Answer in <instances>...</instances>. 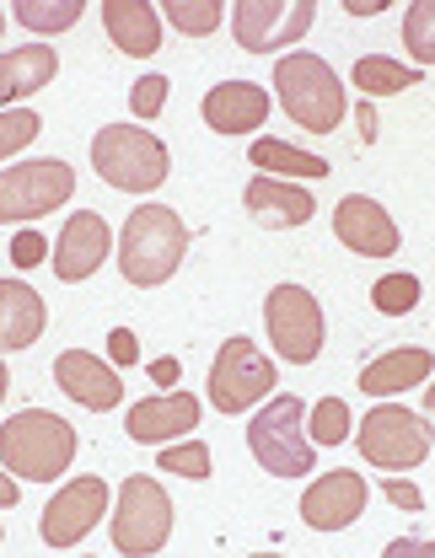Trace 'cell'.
Returning a JSON list of instances; mask_svg holds the SVG:
<instances>
[{"label": "cell", "instance_id": "6da1fadb", "mask_svg": "<svg viewBox=\"0 0 435 558\" xmlns=\"http://www.w3.org/2000/svg\"><path fill=\"white\" fill-rule=\"evenodd\" d=\"M75 457V429L49 409H22L0 424V468L11 478L55 484Z\"/></svg>", "mask_w": 435, "mask_h": 558}, {"label": "cell", "instance_id": "7a4b0ae2", "mask_svg": "<svg viewBox=\"0 0 435 558\" xmlns=\"http://www.w3.org/2000/svg\"><path fill=\"white\" fill-rule=\"evenodd\" d=\"M189 253V226L178 220V209L167 205H141L124 220V236H119V269L130 284H167L178 275Z\"/></svg>", "mask_w": 435, "mask_h": 558}, {"label": "cell", "instance_id": "3957f363", "mask_svg": "<svg viewBox=\"0 0 435 558\" xmlns=\"http://www.w3.org/2000/svg\"><path fill=\"white\" fill-rule=\"evenodd\" d=\"M92 167L102 183H113L119 194H150L167 183L172 172V156L167 145L141 130V124H102L92 140Z\"/></svg>", "mask_w": 435, "mask_h": 558}, {"label": "cell", "instance_id": "277c9868", "mask_svg": "<svg viewBox=\"0 0 435 558\" xmlns=\"http://www.w3.org/2000/svg\"><path fill=\"white\" fill-rule=\"evenodd\" d=\"M275 92H280V108L312 135H328L345 124V86H339L334 65L317 54H280Z\"/></svg>", "mask_w": 435, "mask_h": 558}, {"label": "cell", "instance_id": "5b68a950", "mask_svg": "<svg viewBox=\"0 0 435 558\" xmlns=\"http://www.w3.org/2000/svg\"><path fill=\"white\" fill-rule=\"evenodd\" d=\"M301 418H306V403L295 392H280L247 424V451L258 457V468H269V478H306L312 473V440H306Z\"/></svg>", "mask_w": 435, "mask_h": 558}, {"label": "cell", "instance_id": "8992f818", "mask_svg": "<svg viewBox=\"0 0 435 558\" xmlns=\"http://www.w3.org/2000/svg\"><path fill=\"white\" fill-rule=\"evenodd\" d=\"M361 457L371 468H387V473H409L431 457V418L409 414L403 403H376L371 414L361 418Z\"/></svg>", "mask_w": 435, "mask_h": 558}, {"label": "cell", "instance_id": "52a82bcc", "mask_svg": "<svg viewBox=\"0 0 435 558\" xmlns=\"http://www.w3.org/2000/svg\"><path fill=\"white\" fill-rule=\"evenodd\" d=\"M172 537V499L156 478H124L119 505H113V548L130 558H150L156 548H167Z\"/></svg>", "mask_w": 435, "mask_h": 558}, {"label": "cell", "instance_id": "ba28073f", "mask_svg": "<svg viewBox=\"0 0 435 558\" xmlns=\"http://www.w3.org/2000/svg\"><path fill=\"white\" fill-rule=\"evenodd\" d=\"M269 392H275V360L253 339H226L210 365V403L220 414H247Z\"/></svg>", "mask_w": 435, "mask_h": 558}, {"label": "cell", "instance_id": "9c48e42d", "mask_svg": "<svg viewBox=\"0 0 435 558\" xmlns=\"http://www.w3.org/2000/svg\"><path fill=\"white\" fill-rule=\"evenodd\" d=\"M264 323H269V344L286 354L290 365H312L323 354V306L312 290L301 284H275L264 301Z\"/></svg>", "mask_w": 435, "mask_h": 558}, {"label": "cell", "instance_id": "30bf717a", "mask_svg": "<svg viewBox=\"0 0 435 558\" xmlns=\"http://www.w3.org/2000/svg\"><path fill=\"white\" fill-rule=\"evenodd\" d=\"M75 194V172L65 161H22L0 172V220H38Z\"/></svg>", "mask_w": 435, "mask_h": 558}, {"label": "cell", "instance_id": "8fae6325", "mask_svg": "<svg viewBox=\"0 0 435 558\" xmlns=\"http://www.w3.org/2000/svg\"><path fill=\"white\" fill-rule=\"evenodd\" d=\"M312 16H317L312 0H237L231 33L247 54H269V49H290L312 27Z\"/></svg>", "mask_w": 435, "mask_h": 558}, {"label": "cell", "instance_id": "7c38bea8", "mask_svg": "<svg viewBox=\"0 0 435 558\" xmlns=\"http://www.w3.org/2000/svg\"><path fill=\"white\" fill-rule=\"evenodd\" d=\"M108 515V484L92 473V478H75L65 484L49 505H44V521H38V537L49 543V548H75L97 521Z\"/></svg>", "mask_w": 435, "mask_h": 558}, {"label": "cell", "instance_id": "4fadbf2b", "mask_svg": "<svg viewBox=\"0 0 435 558\" xmlns=\"http://www.w3.org/2000/svg\"><path fill=\"white\" fill-rule=\"evenodd\" d=\"M365 510V478H355V468H334L323 478H312V488L301 494V515L317 532H345L350 521H361Z\"/></svg>", "mask_w": 435, "mask_h": 558}, {"label": "cell", "instance_id": "5bb4252c", "mask_svg": "<svg viewBox=\"0 0 435 558\" xmlns=\"http://www.w3.org/2000/svg\"><path fill=\"white\" fill-rule=\"evenodd\" d=\"M108 247H113L108 220H102L97 209H75L71 220H65V231H60V242H55V275L65 279V284L92 279L97 264L108 258Z\"/></svg>", "mask_w": 435, "mask_h": 558}, {"label": "cell", "instance_id": "9a60e30c", "mask_svg": "<svg viewBox=\"0 0 435 558\" xmlns=\"http://www.w3.org/2000/svg\"><path fill=\"white\" fill-rule=\"evenodd\" d=\"M334 236L350 253H361V258H392L398 253V220L376 199H365V194L339 199V209H334Z\"/></svg>", "mask_w": 435, "mask_h": 558}, {"label": "cell", "instance_id": "2e32d148", "mask_svg": "<svg viewBox=\"0 0 435 558\" xmlns=\"http://www.w3.org/2000/svg\"><path fill=\"white\" fill-rule=\"evenodd\" d=\"M55 381L71 392L81 409H92V414H108V409H119V398H124L119 371L102 365V360L86 354V349H65V354L55 360Z\"/></svg>", "mask_w": 435, "mask_h": 558}, {"label": "cell", "instance_id": "e0dca14e", "mask_svg": "<svg viewBox=\"0 0 435 558\" xmlns=\"http://www.w3.org/2000/svg\"><path fill=\"white\" fill-rule=\"evenodd\" d=\"M269 119V92L258 81H220L205 92V124L216 135H253Z\"/></svg>", "mask_w": 435, "mask_h": 558}, {"label": "cell", "instance_id": "ac0fdd59", "mask_svg": "<svg viewBox=\"0 0 435 558\" xmlns=\"http://www.w3.org/2000/svg\"><path fill=\"white\" fill-rule=\"evenodd\" d=\"M194 424H200V398H189V392L145 398V403H135L130 418H124V429H130L135 446H161V440H172V435H189Z\"/></svg>", "mask_w": 435, "mask_h": 558}, {"label": "cell", "instance_id": "d6986e66", "mask_svg": "<svg viewBox=\"0 0 435 558\" xmlns=\"http://www.w3.org/2000/svg\"><path fill=\"white\" fill-rule=\"evenodd\" d=\"M49 312H44V295L22 279H0V354H16V349L38 344Z\"/></svg>", "mask_w": 435, "mask_h": 558}, {"label": "cell", "instance_id": "ffe728a7", "mask_svg": "<svg viewBox=\"0 0 435 558\" xmlns=\"http://www.w3.org/2000/svg\"><path fill=\"white\" fill-rule=\"evenodd\" d=\"M102 27H108V38L119 44V54H156L161 49V16H156V5H145V0H102Z\"/></svg>", "mask_w": 435, "mask_h": 558}, {"label": "cell", "instance_id": "44dd1931", "mask_svg": "<svg viewBox=\"0 0 435 558\" xmlns=\"http://www.w3.org/2000/svg\"><path fill=\"white\" fill-rule=\"evenodd\" d=\"M242 205L253 209L264 226L286 231V226H306L312 220V189L286 183V178H253L247 194H242Z\"/></svg>", "mask_w": 435, "mask_h": 558}, {"label": "cell", "instance_id": "7402d4cb", "mask_svg": "<svg viewBox=\"0 0 435 558\" xmlns=\"http://www.w3.org/2000/svg\"><path fill=\"white\" fill-rule=\"evenodd\" d=\"M431 371H435L431 349H392V354L371 360V365L361 371V392H371V398L414 392L420 381H431Z\"/></svg>", "mask_w": 435, "mask_h": 558}, {"label": "cell", "instance_id": "603a6c76", "mask_svg": "<svg viewBox=\"0 0 435 558\" xmlns=\"http://www.w3.org/2000/svg\"><path fill=\"white\" fill-rule=\"evenodd\" d=\"M60 54L49 44H27V49H11L0 54V102H16V97H33L55 81Z\"/></svg>", "mask_w": 435, "mask_h": 558}, {"label": "cell", "instance_id": "cb8c5ba5", "mask_svg": "<svg viewBox=\"0 0 435 558\" xmlns=\"http://www.w3.org/2000/svg\"><path fill=\"white\" fill-rule=\"evenodd\" d=\"M247 156H253V167H258V172H269V178H312V183H317V178H328V161H323V156H312V150H295V145H290V140H253V150H247Z\"/></svg>", "mask_w": 435, "mask_h": 558}, {"label": "cell", "instance_id": "d4e9b609", "mask_svg": "<svg viewBox=\"0 0 435 558\" xmlns=\"http://www.w3.org/2000/svg\"><path fill=\"white\" fill-rule=\"evenodd\" d=\"M414 81H420L414 65H398V60H382V54L355 60V92H365V97H398V92H409Z\"/></svg>", "mask_w": 435, "mask_h": 558}, {"label": "cell", "instance_id": "484cf974", "mask_svg": "<svg viewBox=\"0 0 435 558\" xmlns=\"http://www.w3.org/2000/svg\"><path fill=\"white\" fill-rule=\"evenodd\" d=\"M86 0H16V22L33 33H65L81 22Z\"/></svg>", "mask_w": 435, "mask_h": 558}, {"label": "cell", "instance_id": "4316f807", "mask_svg": "<svg viewBox=\"0 0 435 558\" xmlns=\"http://www.w3.org/2000/svg\"><path fill=\"white\" fill-rule=\"evenodd\" d=\"M403 44L414 54V70L435 65V0H414L403 11Z\"/></svg>", "mask_w": 435, "mask_h": 558}, {"label": "cell", "instance_id": "83f0119b", "mask_svg": "<svg viewBox=\"0 0 435 558\" xmlns=\"http://www.w3.org/2000/svg\"><path fill=\"white\" fill-rule=\"evenodd\" d=\"M167 5V22L183 33V38H205V33H216L220 27V0H161Z\"/></svg>", "mask_w": 435, "mask_h": 558}, {"label": "cell", "instance_id": "f1b7e54d", "mask_svg": "<svg viewBox=\"0 0 435 558\" xmlns=\"http://www.w3.org/2000/svg\"><path fill=\"white\" fill-rule=\"evenodd\" d=\"M371 306L387 312V317H409L420 306V279L414 275H382L371 284Z\"/></svg>", "mask_w": 435, "mask_h": 558}, {"label": "cell", "instance_id": "f546056e", "mask_svg": "<svg viewBox=\"0 0 435 558\" xmlns=\"http://www.w3.org/2000/svg\"><path fill=\"white\" fill-rule=\"evenodd\" d=\"M312 446H345L350 440V409H345V398H323L317 409H312Z\"/></svg>", "mask_w": 435, "mask_h": 558}, {"label": "cell", "instance_id": "4dcf8cb0", "mask_svg": "<svg viewBox=\"0 0 435 558\" xmlns=\"http://www.w3.org/2000/svg\"><path fill=\"white\" fill-rule=\"evenodd\" d=\"M161 473H178V478H210V446L205 440H183V446H167L161 451Z\"/></svg>", "mask_w": 435, "mask_h": 558}, {"label": "cell", "instance_id": "1f68e13d", "mask_svg": "<svg viewBox=\"0 0 435 558\" xmlns=\"http://www.w3.org/2000/svg\"><path fill=\"white\" fill-rule=\"evenodd\" d=\"M38 130H44V119H38L33 108H5V113H0V161H5L11 150L33 145Z\"/></svg>", "mask_w": 435, "mask_h": 558}, {"label": "cell", "instance_id": "d6a6232c", "mask_svg": "<svg viewBox=\"0 0 435 558\" xmlns=\"http://www.w3.org/2000/svg\"><path fill=\"white\" fill-rule=\"evenodd\" d=\"M130 108H135V119H156L167 108V75H141L130 86Z\"/></svg>", "mask_w": 435, "mask_h": 558}, {"label": "cell", "instance_id": "836d02e7", "mask_svg": "<svg viewBox=\"0 0 435 558\" xmlns=\"http://www.w3.org/2000/svg\"><path fill=\"white\" fill-rule=\"evenodd\" d=\"M44 258H49L44 231H16V236H11V264H16V269H38Z\"/></svg>", "mask_w": 435, "mask_h": 558}, {"label": "cell", "instance_id": "e575fe53", "mask_svg": "<svg viewBox=\"0 0 435 558\" xmlns=\"http://www.w3.org/2000/svg\"><path fill=\"white\" fill-rule=\"evenodd\" d=\"M382 494H387L392 505H403V510H420V505H425V494L409 484V478H382Z\"/></svg>", "mask_w": 435, "mask_h": 558}, {"label": "cell", "instance_id": "d590c367", "mask_svg": "<svg viewBox=\"0 0 435 558\" xmlns=\"http://www.w3.org/2000/svg\"><path fill=\"white\" fill-rule=\"evenodd\" d=\"M108 354H113L119 365H135V360H141V344H135V333H130V328H113V333H108Z\"/></svg>", "mask_w": 435, "mask_h": 558}, {"label": "cell", "instance_id": "8d00e7d4", "mask_svg": "<svg viewBox=\"0 0 435 558\" xmlns=\"http://www.w3.org/2000/svg\"><path fill=\"white\" fill-rule=\"evenodd\" d=\"M382 558H435V543H425V537H398V543L382 548Z\"/></svg>", "mask_w": 435, "mask_h": 558}, {"label": "cell", "instance_id": "74e56055", "mask_svg": "<svg viewBox=\"0 0 435 558\" xmlns=\"http://www.w3.org/2000/svg\"><path fill=\"white\" fill-rule=\"evenodd\" d=\"M150 381L156 387H172L178 381V360H150Z\"/></svg>", "mask_w": 435, "mask_h": 558}, {"label": "cell", "instance_id": "f35d334b", "mask_svg": "<svg viewBox=\"0 0 435 558\" xmlns=\"http://www.w3.org/2000/svg\"><path fill=\"white\" fill-rule=\"evenodd\" d=\"M16 499H22V488H16V478L0 468V505H11V510H16Z\"/></svg>", "mask_w": 435, "mask_h": 558}, {"label": "cell", "instance_id": "ab89813d", "mask_svg": "<svg viewBox=\"0 0 435 558\" xmlns=\"http://www.w3.org/2000/svg\"><path fill=\"white\" fill-rule=\"evenodd\" d=\"M382 5H387V0H345V11H350V16H376Z\"/></svg>", "mask_w": 435, "mask_h": 558}, {"label": "cell", "instance_id": "60d3db41", "mask_svg": "<svg viewBox=\"0 0 435 558\" xmlns=\"http://www.w3.org/2000/svg\"><path fill=\"white\" fill-rule=\"evenodd\" d=\"M355 119H361V140H376V113H371V102H361Z\"/></svg>", "mask_w": 435, "mask_h": 558}, {"label": "cell", "instance_id": "b9f144b4", "mask_svg": "<svg viewBox=\"0 0 435 558\" xmlns=\"http://www.w3.org/2000/svg\"><path fill=\"white\" fill-rule=\"evenodd\" d=\"M425 414H431V429H435V381H431V392H425Z\"/></svg>", "mask_w": 435, "mask_h": 558}, {"label": "cell", "instance_id": "7bdbcfd3", "mask_svg": "<svg viewBox=\"0 0 435 558\" xmlns=\"http://www.w3.org/2000/svg\"><path fill=\"white\" fill-rule=\"evenodd\" d=\"M0 403H5V354H0Z\"/></svg>", "mask_w": 435, "mask_h": 558}, {"label": "cell", "instance_id": "ee69618b", "mask_svg": "<svg viewBox=\"0 0 435 558\" xmlns=\"http://www.w3.org/2000/svg\"><path fill=\"white\" fill-rule=\"evenodd\" d=\"M0 33H5V11H0Z\"/></svg>", "mask_w": 435, "mask_h": 558}, {"label": "cell", "instance_id": "f6af8a7d", "mask_svg": "<svg viewBox=\"0 0 435 558\" xmlns=\"http://www.w3.org/2000/svg\"><path fill=\"white\" fill-rule=\"evenodd\" d=\"M253 558H280V554H253Z\"/></svg>", "mask_w": 435, "mask_h": 558}]
</instances>
